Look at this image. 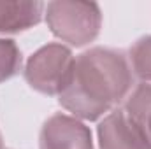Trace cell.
<instances>
[{
  "mask_svg": "<svg viewBox=\"0 0 151 149\" xmlns=\"http://www.w3.org/2000/svg\"><path fill=\"white\" fill-rule=\"evenodd\" d=\"M130 56L135 74L141 79L151 81V35L137 40L130 49Z\"/></svg>",
  "mask_w": 151,
  "mask_h": 149,
  "instance_id": "ba28073f",
  "label": "cell"
},
{
  "mask_svg": "<svg viewBox=\"0 0 151 149\" xmlns=\"http://www.w3.org/2000/svg\"><path fill=\"white\" fill-rule=\"evenodd\" d=\"M46 16L53 34L74 46L93 40L100 28V11L97 4L51 2Z\"/></svg>",
  "mask_w": 151,
  "mask_h": 149,
  "instance_id": "7a4b0ae2",
  "label": "cell"
},
{
  "mask_svg": "<svg viewBox=\"0 0 151 149\" xmlns=\"http://www.w3.org/2000/svg\"><path fill=\"white\" fill-rule=\"evenodd\" d=\"M19 65H21V54L16 44L12 40L0 39V82L16 74Z\"/></svg>",
  "mask_w": 151,
  "mask_h": 149,
  "instance_id": "9c48e42d",
  "label": "cell"
},
{
  "mask_svg": "<svg viewBox=\"0 0 151 149\" xmlns=\"http://www.w3.org/2000/svg\"><path fill=\"white\" fill-rule=\"evenodd\" d=\"M0 146H2V140H0Z\"/></svg>",
  "mask_w": 151,
  "mask_h": 149,
  "instance_id": "30bf717a",
  "label": "cell"
},
{
  "mask_svg": "<svg viewBox=\"0 0 151 149\" xmlns=\"http://www.w3.org/2000/svg\"><path fill=\"white\" fill-rule=\"evenodd\" d=\"M40 149H93L91 133L83 123L56 114L42 128Z\"/></svg>",
  "mask_w": 151,
  "mask_h": 149,
  "instance_id": "5b68a950",
  "label": "cell"
},
{
  "mask_svg": "<svg viewBox=\"0 0 151 149\" xmlns=\"http://www.w3.org/2000/svg\"><path fill=\"white\" fill-rule=\"evenodd\" d=\"M42 7L39 2H0V32H18L39 23Z\"/></svg>",
  "mask_w": 151,
  "mask_h": 149,
  "instance_id": "8992f818",
  "label": "cell"
},
{
  "mask_svg": "<svg viewBox=\"0 0 151 149\" xmlns=\"http://www.w3.org/2000/svg\"><path fill=\"white\" fill-rule=\"evenodd\" d=\"M132 74L119 51L95 47L74 60L72 74L60 93V104L84 119H97L119 102Z\"/></svg>",
  "mask_w": 151,
  "mask_h": 149,
  "instance_id": "6da1fadb",
  "label": "cell"
},
{
  "mask_svg": "<svg viewBox=\"0 0 151 149\" xmlns=\"http://www.w3.org/2000/svg\"><path fill=\"white\" fill-rule=\"evenodd\" d=\"M100 149H151L146 132L125 111L111 112L99 126Z\"/></svg>",
  "mask_w": 151,
  "mask_h": 149,
  "instance_id": "277c9868",
  "label": "cell"
},
{
  "mask_svg": "<svg viewBox=\"0 0 151 149\" xmlns=\"http://www.w3.org/2000/svg\"><path fill=\"white\" fill-rule=\"evenodd\" d=\"M127 114L146 132L151 140V86L142 84L127 102Z\"/></svg>",
  "mask_w": 151,
  "mask_h": 149,
  "instance_id": "52a82bcc",
  "label": "cell"
},
{
  "mask_svg": "<svg viewBox=\"0 0 151 149\" xmlns=\"http://www.w3.org/2000/svg\"><path fill=\"white\" fill-rule=\"evenodd\" d=\"M74 58L70 51L60 44H49L30 58L27 65V81L42 93H62L72 74Z\"/></svg>",
  "mask_w": 151,
  "mask_h": 149,
  "instance_id": "3957f363",
  "label": "cell"
}]
</instances>
